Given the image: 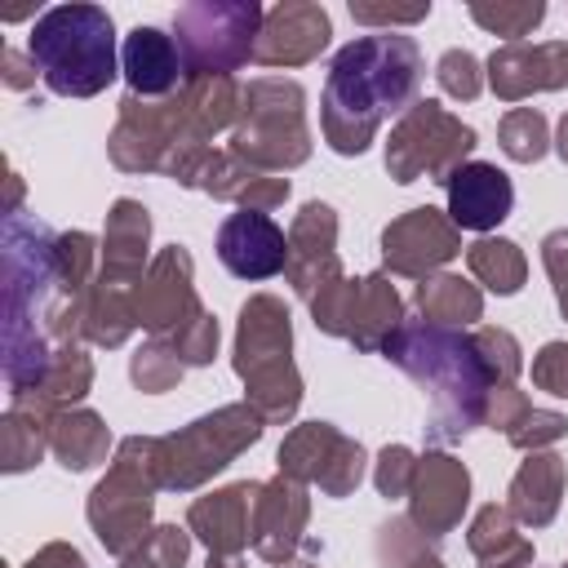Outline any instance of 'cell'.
I'll return each mask as SVG.
<instances>
[{
	"instance_id": "obj_17",
	"label": "cell",
	"mask_w": 568,
	"mask_h": 568,
	"mask_svg": "<svg viewBox=\"0 0 568 568\" xmlns=\"http://www.w3.org/2000/svg\"><path fill=\"white\" fill-rule=\"evenodd\" d=\"M217 262L235 280H271L288 266V235L262 209H235L217 226Z\"/></svg>"
},
{
	"instance_id": "obj_38",
	"label": "cell",
	"mask_w": 568,
	"mask_h": 568,
	"mask_svg": "<svg viewBox=\"0 0 568 568\" xmlns=\"http://www.w3.org/2000/svg\"><path fill=\"white\" fill-rule=\"evenodd\" d=\"M435 80H439V89H444L448 98H457V102H470V98H479V89H484L479 58H475L470 49H448V53L439 58V67H435Z\"/></svg>"
},
{
	"instance_id": "obj_46",
	"label": "cell",
	"mask_w": 568,
	"mask_h": 568,
	"mask_svg": "<svg viewBox=\"0 0 568 568\" xmlns=\"http://www.w3.org/2000/svg\"><path fill=\"white\" fill-rule=\"evenodd\" d=\"M22 568H89V564H84V555H80L75 546H67V541H49V546H40Z\"/></svg>"
},
{
	"instance_id": "obj_37",
	"label": "cell",
	"mask_w": 568,
	"mask_h": 568,
	"mask_svg": "<svg viewBox=\"0 0 568 568\" xmlns=\"http://www.w3.org/2000/svg\"><path fill=\"white\" fill-rule=\"evenodd\" d=\"M475 337V351H479V359H484V368H488V382L493 386H515V373H519V342L506 333V328H475L470 333Z\"/></svg>"
},
{
	"instance_id": "obj_45",
	"label": "cell",
	"mask_w": 568,
	"mask_h": 568,
	"mask_svg": "<svg viewBox=\"0 0 568 568\" xmlns=\"http://www.w3.org/2000/svg\"><path fill=\"white\" fill-rule=\"evenodd\" d=\"M430 13V4H413V9H395V4H355L351 0V18L364 27H408L422 22Z\"/></svg>"
},
{
	"instance_id": "obj_7",
	"label": "cell",
	"mask_w": 568,
	"mask_h": 568,
	"mask_svg": "<svg viewBox=\"0 0 568 568\" xmlns=\"http://www.w3.org/2000/svg\"><path fill=\"white\" fill-rule=\"evenodd\" d=\"M231 151L253 169H293L311 155L306 133V93L297 80L262 75L244 84L240 120L231 129Z\"/></svg>"
},
{
	"instance_id": "obj_22",
	"label": "cell",
	"mask_w": 568,
	"mask_h": 568,
	"mask_svg": "<svg viewBox=\"0 0 568 568\" xmlns=\"http://www.w3.org/2000/svg\"><path fill=\"white\" fill-rule=\"evenodd\" d=\"M444 186H448V217L457 231H493L515 209L510 178L488 160H466L462 169H453Z\"/></svg>"
},
{
	"instance_id": "obj_33",
	"label": "cell",
	"mask_w": 568,
	"mask_h": 568,
	"mask_svg": "<svg viewBox=\"0 0 568 568\" xmlns=\"http://www.w3.org/2000/svg\"><path fill=\"white\" fill-rule=\"evenodd\" d=\"M497 138H501V151H506L510 160L532 164V160L546 155V142H550L546 115H541L537 106H510V111L501 115V124H497Z\"/></svg>"
},
{
	"instance_id": "obj_32",
	"label": "cell",
	"mask_w": 568,
	"mask_h": 568,
	"mask_svg": "<svg viewBox=\"0 0 568 568\" xmlns=\"http://www.w3.org/2000/svg\"><path fill=\"white\" fill-rule=\"evenodd\" d=\"M466 266H470V275L484 288H493L501 297L519 293V284L528 275V262H524V253H519L515 240H479V244H470L466 248Z\"/></svg>"
},
{
	"instance_id": "obj_21",
	"label": "cell",
	"mask_w": 568,
	"mask_h": 568,
	"mask_svg": "<svg viewBox=\"0 0 568 568\" xmlns=\"http://www.w3.org/2000/svg\"><path fill=\"white\" fill-rule=\"evenodd\" d=\"M306 515H311V501H306V488L288 475H275L266 484H257V497H253V550L271 564H284L293 555V546L302 541V528H306Z\"/></svg>"
},
{
	"instance_id": "obj_20",
	"label": "cell",
	"mask_w": 568,
	"mask_h": 568,
	"mask_svg": "<svg viewBox=\"0 0 568 568\" xmlns=\"http://www.w3.org/2000/svg\"><path fill=\"white\" fill-rule=\"evenodd\" d=\"M288 284L311 302L328 280L342 275L337 266V213L320 200H311L293 226H288V266H284Z\"/></svg>"
},
{
	"instance_id": "obj_28",
	"label": "cell",
	"mask_w": 568,
	"mask_h": 568,
	"mask_svg": "<svg viewBox=\"0 0 568 568\" xmlns=\"http://www.w3.org/2000/svg\"><path fill=\"white\" fill-rule=\"evenodd\" d=\"M466 541L479 568H532V541L519 532V519L510 515V506L488 501L470 519Z\"/></svg>"
},
{
	"instance_id": "obj_11",
	"label": "cell",
	"mask_w": 568,
	"mask_h": 568,
	"mask_svg": "<svg viewBox=\"0 0 568 568\" xmlns=\"http://www.w3.org/2000/svg\"><path fill=\"white\" fill-rule=\"evenodd\" d=\"M311 315L324 333L355 342L359 351H382L386 337L404 324L399 293L386 284V275H364V280H328L311 297Z\"/></svg>"
},
{
	"instance_id": "obj_14",
	"label": "cell",
	"mask_w": 568,
	"mask_h": 568,
	"mask_svg": "<svg viewBox=\"0 0 568 568\" xmlns=\"http://www.w3.org/2000/svg\"><path fill=\"white\" fill-rule=\"evenodd\" d=\"M133 315H138V328H146L160 342H169L195 315H204L195 284H191V253L182 244H169L155 253L142 284L133 288Z\"/></svg>"
},
{
	"instance_id": "obj_40",
	"label": "cell",
	"mask_w": 568,
	"mask_h": 568,
	"mask_svg": "<svg viewBox=\"0 0 568 568\" xmlns=\"http://www.w3.org/2000/svg\"><path fill=\"white\" fill-rule=\"evenodd\" d=\"M413 470H417V457L404 448V444H386L377 453V470H373V484L382 497H408L413 488Z\"/></svg>"
},
{
	"instance_id": "obj_1",
	"label": "cell",
	"mask_w": 568,
	"mask_h": 568,
	"mask_svg": "<svg viewBox=\"0 0 568 568\" xmlns=\"http://www.w3.org/2000/svg\"><path fill=\"white\" fill-rule=\"evenodd\" d=\"M89 293L62 275L58 231L4 213V382L13 399L44 382L58 346L84 337Z\"/></svg>"
},
{
	"instance_id": "obj_34",
	"label": "cell",
	"mask_w": 568,
	"mask_h": 568,
	"mask_svg": "<svg viewBox=\"0 0 568 568\" xmlns=\"http://www.w3.org/2000/svg\"><path fill=\"white\" fill-rule=\"evenodd\" d=\"M182 359H178V351L169 346V342H160V337H151L133 359H129V377H133V386L138 390H146V395H160V390H169L178 377H182Z\"/></svg>"
},
{
	"instance_id": "obj_31",
	"label": "cell",
	"mask_w": 568,
	"mask_h": 568,
	"mask_svg": "<svg viewBox=\"0 0 568 568\" xmlns=\"http://www.w3.org/2000/svg\"><path fill=\"white\" fill-rule=\"evenodd\" d=\"M93 386V359L80 351V346H58L44 382L36 390H27L31 399H40L49 413H67L71 404H80Z\"/></svg>"
},
{
	"instance_id": "obj_41",
	"label": "cell",
	"mask_w": 568,
	"mask_h": 568,
	"mask_svg": "<svg viewBox=\"0 0 568 568\" xmlns=\"http://www.w3.org/2000/svg\"><path fill=\"white\" fill-rule=\"evenodd\" d=\"M169 346L178 351V359L182 364H209L213 359V351H217V320L204 311V315H195L182 333H173L169 337Z\"/></svg>"
},
{
	"instance_id": "obj_15",
	"label": "cell",
	"mask_w": 568,
	"mask_h": 568,
	"mask_svg": "<svg viewBox=\"0 0 568 568\" xmlns=\"http://www.w3.org/2000/svg\"><path fill=\"white\" fill-rule=\"evenodd\" d=\"M462 253V235L453 226L448 213L422 204L408 209L404 217H395L382 231V262L390 275H408V280H426L435 266L453 262Z\"/></svg>"
},
{
	"instance_id": "obj_13",
	"label": "cell",
	"mask_w": 568,
	"mask_h": 568,
	"mask_svg": "<svg viewBox=\"0 0 568 568\" xmlns=\"http://www.w3.org/2000/svg\"><path fill=\"white\" fill-rule=\"evenodd\" d=\"M280 475L320 484L324 497H346L364 479V448L328 422H302L280 444Z\"/></svg>"
},
{
	"instance_id": "obj_36",
	"label": "cell",
	"mask_w": 568,
	"mask_h": 568,
	"mask_svg": "<svg viewBox=\"0 0 568 568\" xmlns=\"http://www.w3.org/2000/svg\"><path fill=\"white\" fill-rule=\"evenodd\" d=\"M191 555V528H178V524H160L146 546H138L133 555L120 559V568H182Z\"/></svg>"
},
{
	"instance_id": "obj_3",
	"label": "cell",
	"mask_w": 568,
	"mask_h": 568,
	"mask_svg": "<svg viewBox=\"0 0 568 568\" xmlns=\"http://www.w3.org/2000/svg\"><path fill=\"white\" fill-rule=\"evenodd\" d=\"M382 355L430 390V422H426L430 444H457L484 422L493 382L470 333L430 320H404L386 337Z\"/></svg>"
},
{
	"instance_id": "obj_30",
	"label": "cell",
	"mask_w": 568,
	"mask_h": 568,
	"mask_svg": "<svg viewBox=\"0 0 568 568\" xmlns=\"http://www.w3.org/2000/svg\"><path fill=\"white\" fill-rule=\"evenodd\" d=\"M417 306L430 324H444V328H466L484 315L479 288L466 284L462 275H426L417 284Z\"/></svg>"
},
{
	"instance_id": "obj_35",
	"label": "cell",
	"mask_w": 568,
	"mask_h": 568,
	"mask_svg": "<svg viewBox=\"0 0 568 568\" xmlns=\"http://www.w3.org/2000/svg\"><path fill=\"white\" fill-rule=\"evenodd\" d=\"M470 18L484 27V31H493V36H506L510 44H519L541 18H546V4L541 0H519V4H470Z\"/></svg>"
},
{
	"instance_id": "obj_52",
	"label": "cell",
	"mask_w": 568,
	"mask_h": 568,
	"mask_svg": "<svg viewBox=\"0 0 568 568\" xmlns=\"http://www.w3.org/2000/svg\"><path fill=\"white\" fill-rule=\"evenodd\" d=\"M275 568H320V564H311V559H284V564H275Z\"/></svg>"
},
{
	"instance_id": "obj_25",
	"label": "cell",
	"mask_w": 568,
	"mask_h": 568,
	"mask_svg": "<svg viewBox=\"0 0 568 568\" xmlns=\"http://www.w3.org/2000/svg\"><path fill=\"white\" fill-rule=\"evenodd\" d=\"M146 240H151V213L138 200H115L106 213V235H102V266L98 280L115 288H138L142 284V262H146Z\"/></svg>"
},
{
	"instance_id": "obj_42",
	"label": "cell",
	"mask_w": 568,
	"mask_h": 568,
	"mask_svg": "<svg viewBox=\"0 0 568 568\" xmlns=\"http://www.w3.org/2000/svg\"><path fill=\"white\" fill-rule=\"evenodd\" d=\"M413 528H417L413 519H390V524H382V532H377V559H382V564H413V559L426 550V537L413 532Z\"/></svg>"
},
{
	"instance_id": "obj_5",
	"label": "cell",
	"mask_w": 568,
	"mask_h": 568,
	"mask_svg": "<svg viewBox=\"0 0 568 568\" xmlns=\"http://www.w3.org/2000/svg\"><path fill=\"white\" fill-rule=\"evenodd\" d=\"M160 488V439L151 435H129L120 439L111 470L98 479V488L89 493V528L93 537L111 550V555H133L138 546H146L151 528V501Z\"/></svg>"
},
{
	"instance_id": "obj_8",
	"label": "cell",
	"mask_w": 568,
	"mask_h": 568,
	"mask_svg": "<svg viewBox=\"0 0 568 568\" xmlns=\"http://www.w3.org/2000/svg\"><path fill=\"white\" fill-rule=\"evenodd\" d=\"M262 426H266V417L244 399V404H226V408L164 435L160 439V488H173V493L200 488L222 466H231L248 444H257Z\"/></svg>"
},
{
	"instance_id": "obj_27",
	"label": "cell",
	"mask_w": 568,
	"mask_h": 568,
	"mask_svg": "<svg viewBox=\"0 0 568 568\" xmlns=\"http://www.w3.org/2000/svg\"><path fill=\"white\" fill-rule=\"evenodd\" d=\"M53 422H58V413H49L40 399H31V395L9 399V413L0 417V466L9 475L31 470L49 448Z\"/></svg>"
},
{
	"instance_id": "obj_12",
	"label": "cell",
	"mask_w": 568,
	"mask_h": 568,
	"mask_svg": "<svg viewBox=\"0 0 568 568\" xmlns=\"http://www.w3.org/2000/svg\"><path fill=\"white\" fill-rule=\"evenodd\" d=\"M186 133V93H169V98H124L115 129H111V160L124 173H146V169H164V160L182 146Z\"/></svg>"
},
{
	"instance_id": "obj_29",
	"label": "cell",
	"mask_w": 568,
	"mask_h": 568,
	"mask_svg": "<svg viewBox=\"0 0 568 568\" xmlns=\"http://www.w3.org/2000/svg\"><path fill=\"white\" fill-rule=\"evenodd\" d=\"M49 453L58 457V466L67 470H89L98 462H106L111 453V430L98 413L89 408H67L58 413L53 422V435H49Z\"/></svg>"
},
{
	"instance_id": "obj_10",
	"label": "cell",
	"mask_w": 568,
	"mask_h": 568,
	"mask_svg": "<svg viewBox=\"0 0 568 568\" xmlns=\"http://www.w3.org/2000/svg\"><path fill=\"white\" fill-rule=\"evenodd\" d=\"M475 151V129L462 124L453 111H444L439 102L430 98H417L399 124L390 129V142H386V169L395 182H417V178H430V182H448L453 169L466 164V155Z\"/></svg>"
},
{
	"instance_id": "obj_23",
	"label": "cell",
	"mask_w": 568,
	"mask_h": 568,
	"mask_svg": "<svg viewBox=\"0 0 568 568\" xmlns=\"http://www.w3.org/2000/svg\"><path fill=\"white\" fill-rule=\"evenodd\" d=\"M120 71L129 80V93L133 98H169L178 93V84H186V62H182V49L173 36H164L160 27H133L124 36V49H120Z\"/></svg>"
},
{
	"instance_id": "obj_49",
	"label": "cell",
	"mask_w": 568,
	"mask_h": 568,
	"mask_svg": "<svg viewBox=\"0 0 568 568\" xmlns=\"http://www.w3.org/2000/svg\"><path fill=\"white\" fill-rule=\"evenodd\" d=\"M18 200H22V182H18V173H9V213H22Z\"/></svg>"
},
{
	"instance_id": "obj_47",
	"label": "cell",
	"mask_w": 568,
	"mask_h": 568,
	"mask_svg": "<svg viewBox=\"0 0 568 568\" xmlns=\"http://www.w3.org/2000/svg\"><path fill=\"white\" fill-rule=\"evenodd\" d=\"M0 67H4V84H9V89H31V84H36V62H31V53L4 49V53H0Z\"/></svg>"
},
{
	"instance_id": "obj_53",
	"label": "cell",
	"mask_w": 568,
	"mask_h": 568,
	"mask_svg": "<svg viewBox=\"0 0 568 568\" xmlns=\"http://www.w3.org/2000/svg\"><path fill=\"white\" fill-rule=\"evenodd\" d=\"M559 568H568V564H559Z\"/></svg>"
},
{
	"instance_id": "obj_39",
	"label": "cell",
	"mask_w": 568,
	"mask_h": 568,
	"mask_svg": "<svg viewBox=\"0 0 568 568\" xmlns=\"http://www.w3.org/2000/svg\"><path fill=\"white\" fill-rule=\"evenodd\" d=\"M559 435H568V422H564L559 413H546V408H528V413L519 417V426L506 430V439H510L515 448H524V453H541V448L555 444Z\"/></svg>"
},
{
	"instance_id": "obj_16",
	"label": "cell",
	"mask_w": 568,
	"mask_h": 568,
	"mask_svg": "<svg viewBox=\"0 0 568 568\" xmlns=\"http://www.w3.org/2000/svg\"><path fill=\"white\" fill-rule=\"evenodd\" d=\"M466 497H470V475L457 457H448V453L417 457L413 488H408V519L417 524V532L426 541H439L444 532H453L462 524Z\"/></svg>"
},
{
	"instance_id": "obj_24",
	"label": "cell",
	"mask_w": 568,
	"mask_h": 568,
	"mask_svg": "<svg viewBox=\"0 0 568 568\" xmlns=\"http://www.w3.org/2000/svg\"><path fill=\"white\" fill-rule=\"evenodd\" d=\"M253 497L257 484H231L209 497H195L186 510V528L209 546V555H240L253 537Z\"/></svg>"
},
{
	"instance_id": "obj_18",
	"label": "cell",
	"mask_w": 568,
	"mask_h": 568,
	"mask_svg": "<svg viewBox=\"0 0 568 568\" xmlns=\"http://www.w3.org/2000/svg\"><path fill=\"white\" fill-rule=\"evenodd\" d=\"M328 36H333V27H328L324 4L284 0V4L266 9L257 44H253V62H262V67H302V62L324 53Z\"/></svg>"
},
{
	"instance_id": "obj_26",
	"label": "cell",
	"mask_w": 568,
	"mask_h": 568,
	"mask_svg": "<svg viewBox=\"0 0 568 568\" xmlns=\"http://www.w3.org/2000/svg\"><path fill=\"white\" fill-rule=\"evenodd\" d=\"M564 501V457L559 453H528V462L515 470L506 506L519 524L528 528H546L559 515Z\"/></svg>"
},
{
	"instance_id": "obj_6",
	"label": "cell",
	"mask_w": 568,
	"mask_h": 568,
	"mask_svg": "<svg viewBox=\"0 0 568 568\" xmlns=\"http://www.w3.org/2000/svg\"><path fill=\"white\" fill-rule=\"evenodd\" d=\"M293 324L280 297L257 293L240 311L235 333V373L248 386V404L266 422H288L302 404V377L293 368Z\"/></svg>"
},
{
	"instance_id": "obj_51",
	"label": "cell",
	"mask_w": 568,
	"mask_h": 568,
	"mask_svg": "<svg viewBox=\"0 0 568 568\" xmlns=\"http://www.w3.org/2000/svg\"><path fill=\"white\" fill-rule=\"evenodd\" d=\"M408 568H444V564H439V559H435V555H426V550H422V555H417V559H413V564H408Z\"/></svg>"
},
{
	"instance_id": "obj_19",
	"label": "cell",
	"mask_w": 568,
	"mask_h": 568,
	"mask_svg": "<svg viewBox=\"0 0 568 568\" xmlns=\"http://www.w3.org/2000/svg\"><path fill=\"white\" fill-rule=\"evenodd\" d=\"M488 84L501 102H519L528 93H555L568 84V40H541V44H501L488 58Z\"/></svg>"
},
{
	"instance_id": "obj_9",
	"label": "cell",
	"mask_w": 568,
	"mask_h": 568,
	"mask_svg": "<svg viewBox=\"0 0 568 568\" xmlns=\"http://www.w3.org/2000/svg\"><path fill=\"white\" fill-rule=\"evenodd\" d=\"M266 9L253 0H200L173 13L186 75H231L253 58Z\"/></svg>"
},
{
	"instance_id": "obj_43",
	"label": "cell",
	"mask_w": 568,
	"mask_h": 568,
	"mask_svg": "<svg viewBox=\"0 0 568 568\" xmlns=\"http://www.w3.org/2000/svg\"><path fill=\"white\" fill-rule=\"evenodd\" d=\"M532 382L559 399H568V342H546L532 359Z\"/></svg>"
},
{
	"instance_id": "obj_48",
	"label": "cell",
	"mask_w": 568,
	"mask_h": 568,
	"mask_svg": "<svg viewBox=\"0 0 568 568\" xmlns=\"http://www.w3.org/2000/svg\"><path fill=\"white\" fill-rule=\"evenodd\" d=\"M209 568H244V555H209Z\"/></svg>"
},
{
	"instance_id": "obj_2",
	"label": "cell",
	"mask_w": 568,
	"mask_h": 568,
	"mask_svg": "<svg viewBox=\"0 0 568 568\" xmlns=\"http://www.w3.org/2000/svg\"><path fill=\"white\" fill-rule=\"evenodd\" d=\"M422 89V53L413 36L399 31H373L337 49L324 102H320V129L324 142L337 155H359L386 115L408 111Z\"/></svg>"
},
{
	"instance_id": "obj_50",
	"label": "cell",
	"mask_w": 568,
	"mask_h": 568,
	"mask_svg": "<svg viewBox=\"0 0 568 568\" xmlns=\"http://www.w3.org/2000/svg\"><path fill=\"white\" fill-rule=\"evenodd\" d=\"M555 146H559V155H564V160H568V115H564V120H559V142H555Z\"/></svg>"
},
{
	"instance_id": "obj_4",
	"label": "cell",
	"mask_w": 568,
	"mask_h": 568,
	"mask_svg": "<svg viewBox=\"0 0 568 568\" xmlns=\"http://www.w3.org/2000/svg\"><path fill=\"white\" fill-rule=\"evenodd\" d=\"M27 53L40 80L62 98H93L102 93L115 71V22L102 4H53L36 18L27 36Z\"/></svg>"
},
{
	"instance_id": "obj_44",
	"label": "cell",
	"mask_w": 568,
	"mask_h": 568,
	"mask_svg": "<svg viewBox=\"0 0 568 568\" xmlns=\"http://www.w3.org/2000/svg\"><path fill=\"white\" fill-rule=\"evenodd\" d=\"M541 262H546V271L555 280V297H559V311L568 320V226H559V231H550L541 240Z\"/></svg>"
}]
</instances>
